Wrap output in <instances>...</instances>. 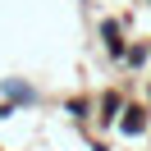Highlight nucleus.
I'll list each match as a JSON object with an SVG mask.
<instances>
[{"label": "nucleus", "mask_w": 151, "mask_h": 151, "mask_svg": "<svg viewBox=\"0 0 151 151\" xmlns=\"http://www.w3.org/2000/svg\"><path fill=\"white\" fill-rule=\"evenodd\" d=\"M147 128V119H142V110H128V119H124V133H142Z\"/></svg>", "instance_id": "nucleus-1"}]
</instances>
